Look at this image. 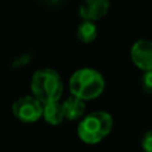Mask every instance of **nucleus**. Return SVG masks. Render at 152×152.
<instances>
[{"mask_svg": "<svg viewBox=\"0 0 152 152\" xmlns=\"http://www.w3.org/2000/svg\"><path fill=\"white\" fill-rule=\"evenodd\" d=\"M31 91L43 105L59 102L63 95V80L55 69H39L32 76Z\"/></svg>", "mask_w": 152, "mask_h": 152, "instance_id": "1", "label": "nucleus"}, {"mask_svg": "<svg viewBox=\"0 0 152 152\" xmlns=\"http://www.w3.org/2000/svg\"><path fill=\"white\" fill-rule=\"evenodd\" d=\"M105 81L100 72L92 68H81L69 79V91L74 96L84 100L96 99L104 91Z\"/></svg>", "mask_w": 152, "mask_h": 152, "instance_id": "2", "label": "nucleus"}, {"mask_svg": "<svg viewBox=\"0 0 152 152\" xmlns=\"http://www.w3.org/2000/svg\"><path fill=\"white\" fill-rule=\"evenodd\" d=\"M113 126L112 116L105 111H95L84 116L79 123L77 135L81 142L87 144H96L102 142L111 132Z\"/></svg>", "mask_w": 152, "mask_h": 152, "instance_id": "3", "label": "nucleus"}, {"mask_svg": "<svg viewBox=\"0 0 152 152\" xmlns=\"http://www.w3.org/2000/svg\"><path fill=\"white\" fill-rule=\"evenodd\" d=\"M12 112L23 123H35L43 116L44 105L35 96H21L12 104Z\"/></svg>", "mask_w": 152, "mask_h": 152, "instance_id": "4", "label": "nucleus"}, {"mask_svg": "<svg viewBox=\"0 0 152 152\" xmlns=\"http://www.w3.org/2000/svg\"><path fill=\"white\" fill-rule=\"evenodd\" d=\"M131 59L143 71H152V40H137L131 48Z\"/></svg>", "mask_w": 152, "mask_h": 152, "instance_id": "5", "label": "nucleus"}, {"mask_svg": "<svg viewBox=\"0 0 152 152\" xmlns=\"http://www.w3.org/2000/svg\"><path fill=\"white\" fill-rule=\"evenodd\" d=\"M110 5V0H84L79 8V15L83 20L96 21L107 15Z\"/></svg>", "mask_w": 152, "mask_h": 152, "instance_id": "6", "label": "nucleus"}, {"mask_svg": "<svg viewBox=\"0 0 152 152\" xmlns=\"http://www.w3.org/2000/svg\"><path fill=\"white\" fill-rule=\"evenodd\" d=\"M64 107V113H66V119L68 120H77L81 119L86 112V104L81 99L76 96H69L66 102L63 103Z\"/></svg>", "mask_w": 152, "mask_h": 152, "instance_id": "7", "label": "nucleus"}, {"mask_svg": "<svg viewBox=\"0 0 152 152\" xmlns=\"http://www.w3.org/2000/svg\"><path fill=\"white\" fill-rule=\"evenodd\" d=\"M43 118L45 121L52 126H58L66 119V113H64L63 103H50V104L44 105V112H43Z\"/></svg>", "mask_w": 152, "mask_h": 152, "instance_id": "8", "label": "nucleus"}, {"mask_svg": "<svg viewBox=\"0 0 152 152\" xmlns=\"http://www.w3.org/2000/svg\"><path fill=\"white\" fill-rule=\"evenodd\" d=\"M97 37V28L94 21L83 20L77 27V39L81 43H92Z\"/></svg>", "mask_w": 152, "mask_h": 152, "instance_id": "9", "label": "nucleus"}, {"mask_svg": "<svg viewBox=\"0 0 152 152\" xmlns=\"http://www.w3.org/2000/svg\"><path fill=\"white\" fill-rule=\"evenodd\" d=\"M142 87L144 92L152 95V71L144 72L142 76Z\"/></svg>", "mask_w": 152, "mask_h": 152, "instance_id": "10", "label": "nucleus"}, {"mask_svg": "<svg viewBox=\"0 0 152 152\" xmlns=\"http://www.w3.org/2000/svg\"><path fill=\"white\" fill-rule=\"evenodd\" d=\"M142 147L145 152H152V131L147 132V134L143 136Z\"/></svg>", "mask_w": 152, "mask_h": 152, "instance_id": "11", "label": "nucleus"}, {"mask_svg": "<svg viewBox=\"0 0 152 152\" xmlns=\"http://www.w3.org/2000/svg\"><path fill=\"white\" fill-rule=\"evenodd\" d=\"M45 1H47L48 4H52V5H55V4H59V3L64 1V0H45Z\"/></svg>", "mask_w": 152, "mask_h": 152, "instance_id": "12", "label": "nucleus"}]
</instances>
